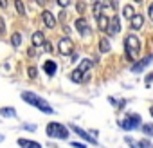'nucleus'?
Instances as JSON below:
<instances>
[{
    "mask_svg": "<svg viewBox=\"0 0 153 148\" xmlns=\"http://www.w3.org/2000/svg\"><path fill=\"white\" fill-rule=\"evenodd\" d=\"M22 99L27 103V105H31V107H36L40 112H43V114H54V108L47 103V99H43L42 96H38L36 92H31V90H24L22 92Z\"/></svg>",
    "mask_w": 153,
    "mask_h": 148,
    "instance_id": "obj_1",
    "label": "nucleus"
},
{
    "mask_svg": "<svg viewBox=\"0 0 153 148\" xmlns=\"http://www.w3.org/2000/svg\"><path fill=\"white\" fill-rule=\"evenodd\" d=\"M124 51H126L128 60H137L139 52H140V40H139V36L128 34L124 38Z\"/></svg>",
    "mask_w": 153,
    "mask_h": 148,
    "instance_id": "obj_2",
    "label": "nucleus"
},
{
    "mask_svg": "<svg viewBox=\"0 0 153 148\" xmlns=\"http://www.w3.org/2000/svg\"><path fill=\"white\" fill-rule=\"evenodd\" d=\"M45 132L52 139H67L68 137V128L65 125H61V123H49Z\"/></svg>",
    "mask_w": 153,
    "mask_h": 148,
    "instance_id": "obj_3",
    "label": "nucleus"
},
{
    "mask_svg": "<svg viewBox=\"0 0 153 148\" xmlns=\"http://www.w3.org/2000/svg\"><path fill=\"white\" fill-rule=\"evenodd\" d=\"M139 125H140V116L135 114V112L128 114V116L121 121V128H123V130H135V128H139Z\"/></svg>",
    "mask_w": 153,
    "mask_h": 148,
    "instance_id": "obj_4",
    "label": "nucleus"
},
{
    "mask_svg": "<svg viewBox=\"0 0 153 148\" xmlns=\"http://www.w3.org/2000/svg\"><path fill=\"white\" fill-rule=\"evenodd\" d=\"M76 31H78V34L81 36V38H87V36H90L92 34V29H90V25H88V22L83 18V16H79L78 20H76Z\"/></svg>",
    "mask_w": 153,
    "mask_h": 148,
    "instance_id": "obj_5",
    "label": "nucleus"
},
{
    "mask_svg": "<svg viewBox=\"0 0 153 148\" xmlns=\"http://www.w3.org/2000/svg\"><path fill=\"white\" fill-rule=\"evenodd\" d=\"M106 33H108L110 36H115V34H119V33H121V18H119L117 15H114V16L110 18Z\"/></svg>",
    "mask_w": 153,
    "mask_h": 148,
    "instance_id": "obj_6",
    "label": "nucleus"
},
{
    "mask_svg": "<svg viewBox=\"0 0 153 148\" xmlns=\"http://www.w3.org/2000/svg\"><path fill=\"white\" fill-rule=\"evenodd\" d=\"M151 61H153V54H148V56H144L142 60H139L137 63H133V67H131V72H135V74H137V72H142V70H144V69H146V67H148Z\"/></svg>",
    "mask_w": 153,
    "mask_h": 148,
    "instance_id": "obj_7",
    "label": "nucleus"
},
{
    "mask_svg": "<svg viewBox=\"0 0 153 148\" xmlns=\"http://www.w3.org/2000/svg\"><path fill=\"white\" fill-rule=\"evenodd\" d=\"M42 20H43V24H45L47 29H54V27H56V16L52 15V11L45 9V11L42 13Z\"/></svg>",
    "mask_w": 153,
    "mask_h": 148,
    "instance_id": "obj_8",
    "label": "nucleus"
},
{
    "mask_svg": "<svg viewBox=\"0 0 153 148\" xmlns=\"http://www.w3.org/2000/svg\"><path fill=\"white\" fill-rule=\"evenodd\" d=\"M58 49H59V52H61L63 56L70 54V52H72V49H74V45H72V40H70V38H61V40H59V45H58Z\"/></svg>",
    "mask_w": 153,
    "mask_h": 148,
    "instance_id": "obj_9",
    "label": "nucleus"
},
{
    "mask_svg": "<svg viewBox=\"0 0 153 148\" xmlns=\"http://www.w3.org/2000/svg\"><path fill=\"white\" fill-rule=\"evenodd\" d=\"M90 69H92V60H88V58L81 60V63L78 65V70H79L81 74H85V76H83V81L88 80V72H90Z\"/></svg>",
    "mask_w": 153,
    "mask_h": 148,
    "instance_id": "obj_10",
    "label": "nucleus"
},
{
    "mask_svg": "<svg viewBox=\"0 0 153 148\" xmlns=\"http://www.w3.org/2000/svg\"><path fill=\"white\" fill-rule=\"evenodd\" d=\"M142 25H144V16H142L140 13H135V15L130 18V29H133V31H139Z\"/></svg>",
    "mask_w": 153,
    "mask_h": 148,
    "instance_id": "obj_11",
    "label": "nucleus"
},
{
    "mask_svg": "<svg viewBox=\"0 0 153 148\" xmlns=\"http://www.w3.org/2000/svg\"><path fill=\"white\" fill-rule=\"evenodd\" d=\"M43 70L47 76H54V74L58 72V63L54 60H45L43 61Z\"/></svg>",
    "mask_w": 153,
    "mask_h": 148,
    "instance_id": "obj_12",
    "label": "nucleus"
},
{
    "mask_svg": "<svg viewBox=\"0 0 153 148\" xmlns=\"http://www.w3.org/2000/svg\"><path fill=\"white\" fill-rule=\"evenodd\" d=\"M70 128H72L76 134H78V135H81L87 143H90V144H97V137H94L92 134H87L85 130H81V128H78V126H70Z\"/></svg>",
    "mask_w": 153,
    "mask_h": 148,
    "instance_id": "obj_13",
    "label": "nucleus"
},
{
    "mask_svg": "<svg viewBox=\"0 0 153 148\" xmlns=\"http://www.w3.org/2000/svg\"><path fill=\"white\" fill-rule=\"evenodd\" d=\"M96 22H97V25H99V31H106V29H108L110 16H108V15H105V13H101V15L96 18Z\"/></svg>",
    "mask_w": 153,
    "mask_h": 148,
    "instance_id": "obj_14",
    "label": "nucleus"
},
{
    "mask_svg": "<svg viewBox=\"0 0 153 148\" xmlns=\"http://www.w3.org/2000/svg\"><path fill=\"white\" fill-rule=\"evenodd\" d=\"M31 42H33V45H34V47H40V45H43L47 40H45V36H43V33H42V31H36V33H33Z\"/></svg>",
    "mask_w": 153,
    "mask_h": 148,
    "instance_id": "obj_15",
    "label": "nucleus"
},
{
    "mask_svg": "<svg viewBox=\"0 0 153 148\" xmlns=\"http://www.w3.org/2000/svg\"><path fill=\"white\" fill-rule=\"evenodd\" d=\"M18 146H22V148H42L40 143L31 141V139H18Z\"/></svg>",
    "mask_w": 153,
    "mask_h": 148,
    "instance_id": "obj_16",
    "label": "nucleus"
},
{
    "mask_svg": "<svg viewBox=\"0 0 153 148\" xmlns=\"http://www.w3.org/2000/svg\"><path fill=\"white\" fill-rule=\"evenodd\" d=\"M0 116L2 117H16V108L15 107H2L0 108Z\"/></svg>",
    "mask_w": 153,
    "mask_h": 148,
    "instance_id": "obj_17",
    "label": "nucleus"
},
{
    "mask_svg": "<svg viewBox=\"0 0 153 148\" xmlns=\"http://www.w3.org/2000/svg\"><path fill=\"white\" fill-rule=\"evenodd\" d=\"M110 49H112L110 40H108L106 36H103V38L99 40V51H101V52H110Z\"/></svg>",
    "mask_w": 153,
    "mask_h": 148,
    "instance_id": "obj_18",
    "label": "nucleus"
},
{
    "mask_svg": "<svg viewBox=\"0 0 153 148\" xmlns=\"http://www.w3.org/2000/svg\"><path fill=\"white\" fill-rule=\"evenodd\" d=\"M121 15H123V16H124L126 20H130V18H131V16L135 15V9H133V6H130V4H126V6L123 7V13H121Z\"/></svg>",
    "mask_w": 153,
    "mask_h": 148,
    "instance_id": "obj_19",
    "label": "nucleus"
},
{
    "mask_svg": "<svg viewBox=\"0 0 153 148\" xmlns=\"http://www.w3.org/2000/svg\"><path fill=\"white\" fill-rule=\"evenodd\" d=\"M11 45H13L15 49H18V47L22 45V34H20V33H13V34H11Z\"/></svg>",
    "mask_w": 153,
    "mask_h": 148,
    "instance_id": "obj_20",
    "label": "nucleus"
},
{
    "mask_svg": "<svg viewBox=\"0 0 153 148\" xmlns=\"http://www.w3.org/2000/svg\"><path fill=\"white\" fill-rule=\"evenodd\" d=\"M83 76H85V74H81L78 69H76V70H72V74H70V80H72L74 83H81V81H83Z\"/></svg>",
    "mask_w": 153,
    "mask_h": 148,
    "instance_id": "obj_21",
    "label": "nucleus"
},
{
    "mask_svg": "<svg viewBox=\"0 0 153 148\" xmlns=\"http://www.w3.org/2000/svg\"><path fill=\"white\" fill-rule=\"evenodd\" d=\"M15 7H16V13L18 15H25V6L22 0H15Z\"/></svg>",
    "mask_w": 153,
    "mask_h": 148,
    "instance_id": "obj_22",
    "label": "nucleus"
},
{
    "mask_svg": "<svg viewBox=\"0 0 153 148\" xmlns=\"http://www.w3.org/2000/svg\"><path fill=\"white\" fill-rule=\"evenodd\" d=\"M92 11H94V16L97 18V16L101 15V11H103V2H96L94 7H92Z\"/></svg>",
    "mask_w": 153,
    "mask_h": 148,
    "instance_id": "obj_23",
    "label": "nucleus"
},
{
    "mask_svg": "<svg viewBox=\"0 0 153 148\" xmlns=\"http://www.w3.org/2000/svg\"><path fill=\"white\" fill-rule=\"evenodd\" d=\"M142 132H144L146 135H153V125H144V126H142Z\"/></svg>",
    "mask_w": 153,
    "mask_h": 148,
    "instance_id": "obj_24",
    "label": "nucleus"
},
{
    "mask_svg": "<svg viewBox=\"0 0 153 148\" xmlns=\"http://www.w3.org/2000/svg\"><path fill=\"white\" fill-rule=\"evenodd\" d=\"M27 70H29V72H27V74H29V78H33V80H34V78L38 76V69H36V67H29Z\"/></svg>",
    "mask_w": 153,
    "mask_h": 148,
    "instance_id": "obj_25",
    "label": "nucleus"
},
{
    "mask_svg": "<svg viewBox=\"0 0 153 148\" xmlns=\"http://www.w3.org/2000/svg\"><path fill=\"white\" fill-rule=\"evenodd\" d=\"M139 148H151V144H149V141L148 139H142V141H139V144H137Z\"/></svg>",
    "mask_w": 153,
    "mask_h": 148,
    "instance_id": "obj_26",
    "label": "nucleus"
},
{
    "mask_svg": "<svg viewBox=\"0 0 153 148\" xmlns=\"http://www.w3.org/2000/svg\"><path fill=\"white\" fill-rule=\"evenodd\" d=\"M56 2H58L61 7H68V6H70V0H56Z\"/></svg>",
    "mask_w": 153,
    "mask_h": 148,
    "instance_id": "obj_27",
    "label": "nucleus"
},
{
    "mask_svg": "<svg viewBox=\"0 0 153 148\" xmlns=\"http://www.w3.org/2000/svg\"><path fill=\"white\" fill-rule=\"evenodd\" d=\"M6 33V22L2 20V16H0V34H4Z\"/></svg>",
    "mask_w": 153,
    "mask_h": 148,
    "instance_id": "obj_28",
    "label": "nucleus"
},
{
    "mask_svg": "<svg viewBox=\"0 0 153 148\" xmlns=\"http://www.w3.org/2000/svg\"><path fill=\"white\" fill-rule=\"evenodd\" d=\"M76 9H78V13H83L85 11V4L83 2H78V4H76Z\"/></svg>",
    "mask_w": 153,
    "mask_h": 148,
    "instance_id": "obj_29",
    "label": "nucleus"
},
{
    "mask_svg": "<svg viewBox=\"0 0 153 148\" xmlns=\"http://www.w3.org/2000/svg\"><path fill=\"white\" fill-rule=\"evenodd\" d=\"M148 16H149V20L153 22V2L149 4V7H148Z\"/></svg>",
    "mask_w": 153,
    "mask_h": 148,
    "instance_id": "obj_30",
    "label": "nucleus"
},
{
    "mask_svg": "<svg viewBox=\"0 0 153 148\" xmlns=\"http://www.w3.org/2000/svg\"><path fill=\"white\" fill-rule=\"evenodd\" d=\"M72 146H76V148H87V144L85 143H79V141H74Z\"/></svg>",
    "mask_w": 153,
    "mask_h": 148,
    "instance_id": "obj_31",
    "label": "nucleus"
},
{
    "mask_svg": "<svg viewBox=\"0 0 153 148\" xmlns=\"http://www.w3.org/2000/svg\"><path fill=\"white\" fill-rule=\"evenodd\" d=\"M151 81H153V72L148 74V78H146V87H151Z\"/></svg>",
    "mask_w": 153,
    "mask_h": 148,
    "instance_id": "obj_32",
    "label": "nucleus"
},
{
    "mask_svg": "<svg viewBox=\"0 0 153 148\" xmlns=\"http://www.w3.org/2000/svg\"><path fill=\"white\" fill-rule=\"evenodd\" d=\"M126 143H128V144H130L131 148H139V146L135 144V141H133V139H130V137H126Z\"/></svg>",
    "mask_w": 153,
    "mask_h": 148,
    "instance_id": "obj_33",
    "label": "nucleus"
},
{
    "mask_svg": "<svg viewBox=\"0 0 153 148\" xmlns=\"http://www.w3.org/2000/svg\"><path fill=\"white\" fill-rule=\"evenodd\" d=\"M24 128H25V130H29V132H34V130H36V126H34V125H24Z\"/></svg>",
    "mask_w": 153,
    "mask_h": 148,
    "instance_id": "obj_34",
    "label": "nucleus"
},
{
    "mask_svg": "<svg viewBox=\"0 0 153 148\" xmlns=\"http://www.w3.org/2000/svg\"><path fill=\"white\" fill-rule=\"evenodd\" d=\"M0 7L6 9V7H7V0H0Z\"/></svg>",
    "mask_w": 153,
    "mask_h": 148,
    "instance_id": "obj_35",
    "label": "nucleus"
},
{
    "mask_svg": "<svg viewBox=\"0 0 153 148\" xmlns=\"http://www.w3.org/2000/svg\"><path fill=\"white\" fill-rule=\"evenodd\" d=\"M36 2H38L40 6H45V2H47V0H36Z\"/></svg>",
    "mask_w": 153,
    "mask_h": 148,
    "instance_id": "obj_36",
    "label": "nucleus"
},
{
    "mask_svg": "<svg viewBox=\"0 0 153 148\" xmlns=\"http://www.w3.org/2000/svg\"><path fill=\"white\" fill-rule=\"evenodd\" d=\"M149 114H151V117H153V107H151V108H149Z\"/></svg>",
    "mask_w": 153,
    "mask_h": 148,
    "instance_id": "obj_37",
    "label": "nucleus"
},
{
    "mask_svg": "<svg viewBox=\"0 0 153 148\" xmlns=\"http://www.w3.org/2000/svg\"><path fill=\"white\" fill-rule=\"evenodd\" d=\"M133 2H137V4H140V2H142V0H133Z\"/></svg>",
    "mask_w": 153,
    "mask_h": 148,
    "instance_id": "obj_38",
    "label": "nucleus"
},
{
    "mask_svg": "<svg viewBox=\"0 0 153 148\" xmlns=\"http://www.w3.org/2000/svg\"><path fill=\"white\" fill-rule=\"evenodd\" d=\"M0 141H4V135H0Z\"/></svg>",
    "mask_w": 153,
    "mask_h": 148,
    "instance_id": "obj_39",
    "label": "nucleus"
}]
</instances>
